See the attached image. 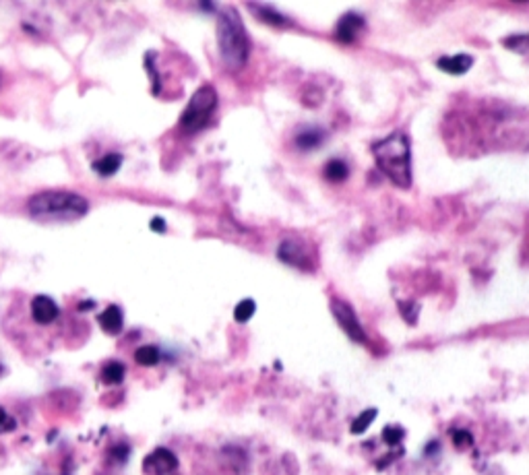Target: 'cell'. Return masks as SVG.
<instances>
[{
  "mask_svg": "<svg viewBox=\"0 0 529 475\" xmlns=\"http://www.w3.org/2000/svg\"><path fill=\"white\" fill-rule=\"evenodd\" d=\"M152 229H155V232H166V221L161 220V218H155V220L152 221Z\"/></svg>",
  "mask_w": 529,
  "mask_h": 475,
  "instance_id": "d4e9b609",
  "label": "cell"
},
{
  "mask_svg": "<svg viewBox=\"0 0 529 475\" xmlns=\"http://www.w3.org/2000/svg\"><path fill=\"white\" fill-rule=\"evenodd\" d=\"M349 170H347V163L341 161V159H331L327 166H325V178L331 180V182H343L347 178Z\"/></svg>",
  "mask_w": 529,
  "mask_h": 475,
  "instance_id": "9a60e30c",
  "label": "cell"
},
{
  "mask_svg": "<svg viewBox=\"0 0 529 475\" xmlns=\"http://www.w3.org/2000/svg\"><path fill=\"white\" fill-rule=\"evenodd\" d=\"M98 323L100 327L104 329V333L108 335H118L122 327H124V316H122V310L120 306H108L100 316H98Z\"/></svg>",
  "mask_w": 529,
  "mask_h": 475,
  "instance_id": "8fae6325",
  "label": "cell"
},
{
  "mask_svg": "<svg viewBox=\"0 0 529 475\" xmlns=\"http://www.w3.org/2000/svg\"><path fill=\"white\" fill-rule=\"evenodd\" d=\"M502 44L515 52H529V34H523V36H513L509 39H502Z\"/></svg>",
  "mask_w": 529,
  "mask_h": 475,
  "instance_id": "ffe728a7",
  "label": "cell"
},
{
  "mask_svg": "<svg viewBox=\"0 0 529 475\" xmlns=\"http://www.w3.org/2000/svg\"><path fill=\"white\" fill-rule=\"evenodd\" d=\"M471 65H474V58H471L469 54L443 56V58H438V62H436V67H438L441 71H445V73H449V74L467 73V71L471 69Z\"/></svg>",
  "mask_w": 529,
  "mask_h": 475,
  "instance_id": "30bf717a",
  "label": "cell"
},
{
  "mask_svg": "<svg viewBox=\"0 0 529 475\" xmlns=\"http://www.w3.org/2000/svg\"><path fill=\"white\" fill-rule=\"evenodd\" d=\"M471 434L467 432V430H455L453 432V442L455 446H459V448H463V446H467V444H471Z\"/></svg>",
  "mask_w": 529,
  "mask_h": 475,
  "instance_id": "603a6c76",
  "label": "cell"
},
{
  "mask_svg": "<svg viewBox=\"0 0 529 475\" xmlns=\"http://www.w3.org/2000/svg\"><path fill=\"white\" fill-rule=\"evenodd\" d=\"M331 310H333V314H335V321L340 323L341 329L347 333L349 339H354V341H358V343H366V333L360 327V323H358V319H356V312L351 310L349 304H345L343 300H337V297H335V300L331 302Z\"/></svg>",
  "mask_w": 529,
  "mask_h": 475,
  "instance_id": "5b68a950",
  "label": "cell"
},
{
  "mask_svg": "<svg viewBox=\"0 0 529 475\" xmlns=\"http://www.w3.org/2000/svg\"><path fill=\"white\" fill-rule=\"evenodd\" d=\"M362 29H364V19L356 13H345L337 23L335 37L343 44H351V41H356V37L360 36Z\"/></svg>",
  "mask_w": 529,
  "mask_h": 475,
  "instance_id": "9c48e42d",
  "label": "cell"
},
{
  "mask_svg": "<svg viewBox=\"0 0 529 475\" xmlns=\"http://www.w3.org/2000/svg\"><path fill=\"white\" fill-rule=\"evenodd\" d=\"M128 453H130L128 444H118V446H114L112 457L116 459V463H124L128 459Z\"/></svg>",
  "mask_w": 529,
  "mask_h": 475,
  "instance_id": "cb8c5ba5",
  "label": "cell"
},
{
  "mask_svg": "<svg viewBox=\"0 0 529 475\" xmlns=\"http://www.w3.org/2000/svg\"><path fill=\"white\" fill-rule=\"evenodd\" d=\"M217 108V91L211 85H203L190 98L189 106L180 116V128L185 133H196L205 128Z\"/></svg>",
  "mask_w": 529,
  "mask_h": 475,
  "instance_id": "277c9868",
  "label": "cell"
},
{
  "mask_svg": "<svg viewBox=\"0 0 529 475\" xmlns=\"http://www.w3.org/2000/svg\"><path fill=\"white\" fill-rule=\"evenodd\" d=\"M17 428V422L0 407V434H6V432H13Z\"/></svg>",
  "mask_w": 529,
  "mask_h": 475,
  "instance_id": "7402d4cb",
  "label": "cell"
},
{
  "mask_svg": "<svg viewBox=\"0 0 529 475\" xmlns=\"http://www.w3.org/2000/svg\"><path fill=\"white\" fill-rule=\"evenodd\" d=\"M373 155L380 172L397 184L399 188H410L412 184V153L410 139L406 133L397 131L380 141L373 143Z\"/></svg>",
  "mask_w": 529,
  "mask_h": 475,
  "instance_id": "6da1fadb",
  "label": "cell"
},
{
  "mask_svg": "<svg viewBox=\"0 0 529 475\" xmlns=\"http://www.w3.org/2000/svg\"><path fill=\"white\" fill-rule=\"evenodd\" d=\"M255 13H259L261 15V19L267 21V23H273V25H286L288 21H286V17L283 15H279L275 8H271V6H257V8H253Z\"/></svg>",
  "mask_w": 529,
  "mask_h": 475,
  "instance_id": "d6986e66",
  "label": "cell"
},
{
  "mask_svg": "<svg viewBox=\"0 0 529 475\" xmlns=\"http://www.w3.org/2000/svg\"><path fill=\"white\" fill-rule=\"evenodd\" d=\"M403 436H406V432H403L399 426H387V428L382 430V439H384V442H387L389 446H397V444L403 440Z\"/></svg>",
  "mask_w": 529,
  "mask_h": 475,
  "instance_id": "44dd1931",
  "label": "cell"
},
{
  "mask_svg": "<svg viewBox=\"0 0 529 475\" xmlns=\"http://www.w3.org/2000/svg\"><path fill=\"white\" fill-rule=\"evenodd\" d=\"M323 141H325V133L321 128H314V126H310V128L302 131L300 135H296V145L300 147L302 151L316 149Z\"/></svg>",
  "mask_w": 529,
  "mask_h": 475,
  "instance_id": "4fadbf2b",
  "label": "cell"
},
{
  "mask_svg": "<svg viewBox=\"0 0 529 475\" xmlns=\"http://www.w3.org/2000/svg\"><path fill=\"white\" fill-rule=\"evenodd\" d=\"M277 256H279L283 262H288V265H292V267H298V269H308V267H312V262H310V258H308V250H306V246H304L300 240H286V242L279 246Z\"/></svg>",
  "mask_w": 529,
  "mask_h": 475,
  "instance_id": "52a82bcc",
  "label": "cell"
},
{
  "mask_svg": "<svg viewBox=\"0 0 529 475\" xmlns=\"http://www.w3.org/2000/svg\"><path fill=\"white\" fill-rule=\"evenodd\" d=\"M60 308L50 295H36L32 300V316L38 325H50L58 319Z\"/></svg>",
  "mask_w": 529,
  "mask_h": 475,
  "instance_id": "ba28073f",
  "label": "cell"
},
{
  "mask_svg": "<svg viewBox=\"0 0 529 475\" xmlns=\"http://www.w3.org/2000/svg\"><path fill=\"white\" fill-rule=\"evenodd\" d=\"M124 374H126V370H124V364H120V362H106L104 368H102V372H100V378H102V382L104 384H120L122 380H124Z\"/></svg>",
  "mask_w": 529,
  "mask_h": 475,
  "instance_id": "5bb4252c",
  "label": "cell"
},
{
  "mask_svg": "<svg viewBox=\"0 0 529 475\" xmlns=\"http://www.w3.org/2000/svg\"><path fill=\"white\" fill-rule=\"evenodd\" d=\"M255 310H257V306H255L253 300H242V302L236 306V310H234V319H236L238 323H246V321L255 314Z\"/></svg>",
  "mask_w": 529,
  "mask_h": 475,
  "instance_id": "ac0fdd59",
  "label": "cell"
},
{
  "mask_svg": "<svg viewBox=\"0 0 529 475\" xmlns=\"http://www.w3.org/2000/svg\"><path fill=\"white\" fill-rule=\"evenodd\" d=\"M217 46L222 60L229 71H238L246 65L250 54V39L234 8H224L217 19Z\"/></svg>",
  "mask_w": 529,
  "mask_h": 475,
  "instance_id": "3957f363",
  "label": "cell"
},
{
  "mask_svg": "<svg viewBox=\"0 0 529 475\" xmlns=\"http://www.w3.org/2000/svg\"><path fill=\"white\" fill-rule=\"evenodd\" d=\"M29 213L41 221H71L87 213L89 203L85 196L71 190H46L29 199Z\"/></svg>",
  "mask_w": 529,
  "mask_h": 475,
  "instance_id": "7a4b0ae2",
  "label": "cell"
},
{
  "mask_svg": "<svg viewBox=\"0 0 529 475\" xmlns=\"http://www.w3.org/2000/svg\"><path fill=\"white\" fill-rule=\"evenodd\" d=\"M375 417H377V409H366V411L360 413V415L356 417V422L351 424V432H354V434H364V432L368 430V426L375 422Z\"/></svg>",
  "mask_w": 529,
  "mask_h": 475,
  "instance_id": "e0dca14e",
  "label": "cell"
},
{
  "mask_svg": "<svg viewBox=\"0 0 529 475\" xmlns=\"http://www.w3.org/2000/svg\"><path fill=\"white\" fill-rule=\"evenodd\" d=\"M161 360V354L155 345H143L135 352V362L139 366H155Z\"/></svg>",
  "mask_w": 529,
  "mask_h": 475,
  "instance_id": "2e32d148",
  "label": "cell"
},
{
  "mask_svg": "<svg viewBox=\"0 0 529 475\" xmlns=\"http://www.w3.org/2000/svg\"><path fill=\"white\" fill-rule=\"evenodd\" d=\"M120 166H122V155L108 153V155H104L102 159H98L93 163V172L100 174V176H104V178H108V176H114L120 170Z\"/></svg>",
  "mask_w": 529,
  "mask_h": 475,
  "instance_id": "7c38bea8",
  "label": "cell"
},
{
  "mask_svg": "<svg viewBox=\"0 0 529 475\" xmlns=\"http://www.w3.org/2000/svg\"><path fill=\"white\" fill-rule=\"evenodd\" d=\"M0 374H2V366H0Z\"/></svg>",
  "mask_w": 529,
  "mask_h": 475,
  "instance_id": "484cf974",
  "label": "cell"
},
{
  "mask_svg": "<svg viewBox=\"0 0 529 475\" xmlns=\"http://www.w3.org/2000/svg\"><path fill=\"white\" fill-rule=\"evenodd\" d=\"M143 469H145V474L152 475L172 474L178 469V457L168 448H155L152 455L145 457Z\"/></svg>",
  "mask_w": 529,
  "mask_h": 475,
  "instance_id": "8992f818",
  "label": "cell"
}]
</instances>
